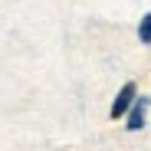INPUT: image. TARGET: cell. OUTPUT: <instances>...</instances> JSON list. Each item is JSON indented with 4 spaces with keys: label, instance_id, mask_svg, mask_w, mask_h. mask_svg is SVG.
<instances>
[{
    "label": "cell",
    "instance_id": "7a4b0ae2",
    "mask_svg": "<svg viewBox=\"0 0 151 151\" xmlns=\"http://www.w3.org/2000/svg\"><path fill=\"white\" fill-rule=\"evenodd\" d=\"M148 99H135L132 102V112H128V128L132 132H138V128H145V115H148Z\"/></svg>",
    "mask_w": 151,
    "mask_h": 151
},
{
    "label": "cell",
    "instance_id": "3957f363",
    "mask_svg": "<svg viewBox=\"0 0 151 151\" xmlns=\"http://www.w3.org/2000/svg\"><path fill=\"white\" fill-rule=\"evenodd\" d=\"M138 40L141 43H151V13H145L141 23H138Z\"/></svg>",
    "mask_w": 151,
    "mask_h": 151
},
{
    "label": "cell",
    "instance_id": "6da1fadb",
    "mask_svg": "<svg viewBox=\"0 0 151 151\" xmlns=\"http://www.w3.org/2000/svg\"><path fill=\"white\" fill-rule=\"evenodd\" d=\"M138 99V86L135 82H125L122 89H118V95H115V102H112V109H109V115L112 118H122L125 112L132 109V102Z\"/></svg>",
    "mask_w": 151,
    "mask_h": 151
}]
</instances>
